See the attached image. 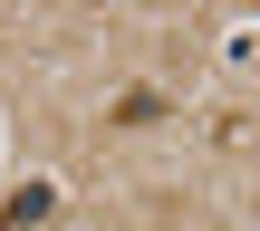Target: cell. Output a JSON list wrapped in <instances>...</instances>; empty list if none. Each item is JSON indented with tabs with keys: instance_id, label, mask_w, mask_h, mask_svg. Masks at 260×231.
<instances>
[{
	"instance_id": "7a4b0ae2",
	"label": "cell",
	"mask_w": 260,
	"mask_h": 231,
	"mask_svg": "<svg viewBox=\"0 0 260 231\" xmlns=\"http://www.w3.org/2000/svg\"><path fill=\"white\" fill-rule=\"evenodd\" d=\"M106 125H125V135H145V125H164V96H154V87H125Z\"/></svg>"
},
{
	"instance_id": "6da1fadb",
	"label": "cell",
	"mask_w": 260,
	"mask_h": 231,
	"mask_svg": "<svg viewBox=\"0 0 260 231\" xmlns=\"http://www.w3.org/2000/svg\"><path fill=\"white\" fill-rule=\"evenodd\" d=\"M48 212H58V183H39V174H29V183L0 203V231H29V222H48Z\"/></svg>"
}]
</instances>
